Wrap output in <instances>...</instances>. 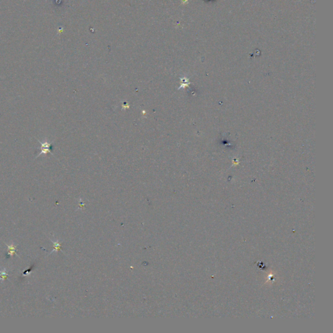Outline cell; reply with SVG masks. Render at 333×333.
Masks as SVG:
<instances>
[{"label": "cell", "instance_id": "7a4b0ae2", "mask_svg": "<svg viewBox=\"0 0 333 333\" xmlns=\"http://www.w3.org/2000/svg\"><path fill=\"white\" fill-rule=\"evenodd\" d=\"M8 247H9V254H11V256L13 255V254L16 252V247L15 246L13 245H8Z\"/></svg>", "mask_w": 333, "mask_h": 333}, {"label": "cell", "instance_id": "3957f363", "mask_svg": "<svg viewBox=\"0 0 333 333\" xmlns=\"http://www.w3.org/2000/svg\"><path fill=\"white\" fill-rule=\"evenodd\" d=\"M7 277V273H6V271H1V280H5Z\"/></svg>", "mask_w": 333, "mask_h": 333}, {"label": "cell", "instance_id": "6da1fadb", "mask_svg": "<svg viewBox=\"0 0 333 333\" xmlns=\"http://www.w3.org/2000/svg\"><path fill=\"white\" fill-rule=\"evenodd\" d=\"M39 143H40V151L39 152V154L37 156V158H38V156H40L41 155H46L47 154V153H51L52 154V152L51 151V150H52V142H49L47 140H44L43 141H38Z\"/></svg>", "mask_w": 333, "mask_h": 333}]
</instances>
